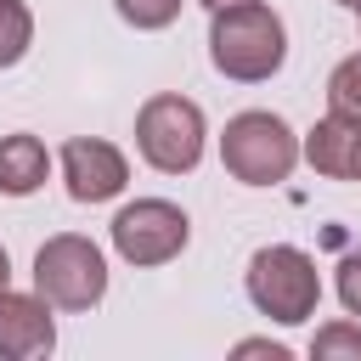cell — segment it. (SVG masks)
<instances>
[{"mask_svg":"<svg viewBox=\"0 0 361 361\" xmlns=\"http://www.w3.org/2000/svg\"><path fill=\"white\" fill-rule=\"evenodd\" d=\"M186 237H192V220L164 197H135L130 209L113 214V248L130 265H164L186 248Z\"/></svg>","mask_w":361,"mask_h":361,"instance_id":"8992f818","label":"cell"},{"mask_svg":"<svg viewBox=\"0 0 361 361\" xmlns=\"http://www.w3.org/2000/svg\"><path fill=\"white\" fill-rule=\"evenodd\" d=\"M135 147L152 169L164 175H186L203 158V113L186 96H152L135 113Z\"/></svg>","mask_w":361,"mask_h":361,"instance_id":"5b68a950","label":"cell"},{"mask_svg":"<svg viewBox=\"0 0 361 361\" xmlns=\"http://www.w3.org/2000/svg\"><path fill=\"white\" fill-rule=\"evenodd\" d=\"M305 158H310V169H322L333 180H361V124L322 118L305 135Z\"/></svg>","mask_w":361,"mask_h":361,"instance_id":"9c48e42d","label":"cell"},{"mask_svg":"<svg viewBox=\"0 0 361 361\" xmlns=\"http://www.w3.org/2000/svg\"><path fill=\"white\" fill-rule=\"evenodd\" d=\"M209 56L226 79H243V85H259L282 68L288 56V34H282V17L259 0L248 6H220L214 23H209Z\"/></svg>","mask_w":361,"mask_h":361,"instance_id":"6da1fadb","label":"cell"},{"mask_svg":"<svg viewBox=\"0 0 361 361\" xmlns=\"http://www.w3.org/2000/svg\"><path fill=\"white\" fill-rule=\"evenodd\" d=\"M338 299H344L350 316H361V248H350L344 265H338Z\"/></svg>","mask_w":361,"mask_h":361,"instance_id":"9a60e30c","label":"cell"},{"mask_svg":"<svg viewBox=\"0 0 361 361\" xmlns=\"http://www.w3.org/2000/svg\"><path fill=\"white\" fill-rule=\"evenodd\" d=\"M28 39H34V17H28V6H23V0H0V68L23 62Z\"/></svg>","mask_w":361,"mask_h":361,"instance_id":"7c38bea8","label":"cell"},{"mask_svg":"<svg viewBox=\"0 0 361 361\" xmlns=\"http://www.w3.org/2000/svg\"><path fill=\"white\" fill-rule=\"evenodd\" d=\"M45 180V147L34 135H0V192L28 197Z\"/></svg>","mask_w":361,"mask_h":361,"instance_id":"30bf717a","label":"cell"},{"mask_svg":"<svg viewBox=\"0 0 361 361\" xmlns=\"http://www.w3.org/2000/svg\"><path fill=\"white\" fill-rule=\"evenodd\" d=\"M62 180H68V197L73 203H107L124 192L130 180V164L113 141H68L62 147Z\"/></svg>","mask_w":361,"mask_h":361,"instance_id":"52a82bcc","label":"cell"},{"mask_svg":"<svg viewBox=\"0 0 361 361\" xmlns=\"http://www.w3.org/2000/svg\"><path fill=\"white\" fill-rule=\"evenodd\" d=\"M310 355H316V361H333V355H350V361H361V327H350V322H333V327H322V333L310 338Z\"/></svg>","mask_w":361,"mask_h":361,"instance_id":"4fadbf2b","label":"cell"},{"mask_svg":"<svg viewBox=\"0 0 361 361\" xmlns=\"http://www.w3.org/2000/svg\"><path fill=\"white\" fill-rule=\"evenodd\" d=\"M248 299L271 316V322H305L322 299V276H316V259L276 243V248H259L248 259Z\"/></svg>","mask_w":361,"mask_h":361,"instance_id":"277c9868","label":"cell"},{"mask_svg":"<svg viewBox=\"0 0 361 361\" xmlns=\"http://www.w3.org/2000/svg\"><path fill=\"white\" fill-rule=\"evenodd\" d=\"M34 288L45 305L56 310H90L102 293H107V259L90 237H51L39 254H34Z\"/></svg>","mask_w":361,"mask_h":361,"instance_id":"3957f363","label":"cell"},{"mask_svg":"<svg viewBox=\"0 0 361 361\" xmlns=\"http://www.w3.org/2000/svg\"><path fill=\"white\" fill-rule=\"evenodd\" d=\"M327 118L361 124V56H344L327 79Z\"/></svg>","mask_w":361,"mask_h":361,"instance_id":"8fae6325","label":"cell"},{"mask_svg":"<svg viewBox=\"0 0 361 361\" xmlns=\"http://www.w3.org/2000/svg\"><path fill=\"white\" fill-rule=\"evenodd\" d=\"M209 11H220V6H248V0H203Z\"/></svg>","mask_w":361,"mask_h":361,"instance_id":"ac0fdd59","label":"cell"},{"mask_svg":"<svg viewBox=\"0 0 361 361\" xmlns=\"http://www.w3.org/2000/svg\"><path fill=\"white\" fill-rule=\"evenodd\" d=\"M338 6H361V0H338Z\"/></svg>","mask_w":361,"mask_h":361,"instance_id":"d6986e66","label":"cell"},{"mask_svg":"<svg viewBox=\"0 0 361 361\" xmlns=\"http://www.w3.org/2000/svg\"><path fill=\"white\" fill-rule=\"evenodd\" d=\"M220 164L243 186H276L299 164V141L276 113H237L220 135Z\"/></svg>","mask_w":361,"mask_h":361,"instance_id":"7a4b0ae2","label":"cell"},{"mask_svg":"<svg viewBox=\"0 0 361 361\" xmlns=\"http://www.w3.org/2000/svg\"><path fill=\"white\" fill-rule=\"evenodd\" d=\"M6 282H11V259H6V248H0V293H6Z\"/></svg>","mask_w":361,"mask_h":361,"instance_id":"e0dca14e","label":"cell"},{"mask_svg":"<svg viewBox=\"0 0 361 361\" xmlns=\"http://www.w3.org/2000/svg\"><path fill=\"white\" fill-rule=\"evenodd\" d=\"M51 344H56V327H51L45 299L6 288V293H0V355L28 361V355H45Z\"/></svg>","mask_w":361,"mask_h":361,"instance_id":"ba28073f","label":"cell"},{"mask_svg":"<svg viewBox=\"0 0 361 361\" xmlns=\"http://www.w3.org/2000/svg\"><path fill=\"white\" fill-rule=\"evenodd\" d=\"M113 6H118V17L135 23V28H169V23L180 17V0H113Z\"/></svg>","mask_w":361,"mask_h":361,"instance_id":"5bb4252c","label":"cell"},{"mask_svg":"<svg viewBox=\"0 0 361 361\" xmlns=\"http://www.w3.org/2000/svg\"><path fill=\"white\" fill-rule=\"evenodd\" d=\"M355 11H361V6H355Z\"/></svg>","mask_w":361,"mask_h":361,"instance_id":"ffe728a7","label":"cell"},{"mask_svg":"<svg viewBox=\"0 0 361 361\" xmlns=\"http://www.w3.org/2000/svg\"><path fill=\"white\" fill-rule=\"evenodd\" d=\"M237 355H271V361H288V350H282V344H259V338L237 344Z\"/></svg>","mask_w":361,"mask_h":361,"instance_id":"2e32d148","label":"cell"}]
</instances>
